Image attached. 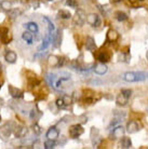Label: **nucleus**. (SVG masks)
Instances as JSON below:
<instances>
[{"label": "nucleus", "mask_w": 148, "mask_h": 149, "mask_svg": "<svg viewBox=\"0 0 148 149\" xmlns=\"http://www.w3.org/2000/svg\"><path fill=\"white\" fill-rule=\"evenodd\" d=\"M43 19H45V22L48 23L49 31H50V33H53V31H54V28H55V27H54V24H53V23H52L51 21H50V19L47 17V16H45V17H43Z\"/></svg>", "instance_id": "nucleus-30"}, {"label": "nucleus", "mask_w": 148, "mask_h": 149, "mask_svg": "<svg viewBox=\"0 0 148 149\" xmlns=\"http://www.w3.org/2000/svg\"><path fill=\"white\" fill-rule=\"evenodd\" d=\"M47 80H48L49 84L51 86H54V80H55V74H47Z\"/></svg>", "instance_id": "nucleus-29"}, {"label": "nucleus", "mask_w": 148, "mask_h": 149, "mask_svg": "<svg viewBox=\"0 0 148 149\" xmlns=\"http://www.w3.org/2000/svg\"><path fill=\"white\" fill-rule=\"evenodd\" d=\"M97 61H100L101 63H107L110 60V55L107 51H101L98 54L96 55Z\"/></svg>", "instance_id": "nucleus-8"}, {"label": "nucleus", "mask_w": 148, "mask_h": 149, "mask_svg": "<svg viewBox=\"0 0 148 149\" xmlns=\"http://www.w3.org/2000/svg\"><path fill=\"white\" fill-rule=\"evenodd\" d=\"M107 70H108V68H107V66L105 65V63H100V64H97V65L94 66V71H95L97 74H106Z\"/></svg>", "instance_id": "nucleus-11"}, {"label": "nucleus", "mask_w": 148, "mask_h": 149, "mask_svg": "<svg viewBox=\"0 0 148 149\" xmlns=\"http://www.w3.org/2000/svg\"><path fill=\"white\" fill-rule=\"evenodd\" d=\"M51 42H52V33L49 31V34L45 36V38L43 39V41H42V43L40 45V47L38 48V51H39V52H42V50H45Z\"/></svg>", "instance_id": "nucleus-6"}, {"label": "nucleus", "mask_w": 148, "mask_h": 149, "mask_svg": "<svg viewBox=\"0 0 148 149\" xmlns=\"http://www.w3.org/2000/svg\"><path fill=\"white\" fill-rule=\"evenodd\" d=\"M9 92L11 94L12 97H14V98H20V97H22V91L17 88H15V86H9Z\"/></svg>", "instance_id": "nucleus-15"}, {"label": "nucleus", "mask_w": 148, "mask_h": 149, "mask_svg": "<svg viewBox=\"0 0 148 149\" xmlns=\"http://www.w3.org/2000/svg\"><path fill=\"white\" fill-rule=\"evenodd\" d=\"M0 88H1V86H0Z\"/></svg>", "instance_id": "nucleus-41"}, {"label": "nucleus", "mask_w": 148, "mask_h": 149, "mask_svg": "<svg viewBox=\"0 0 148 149\" xmlns=\"http://www.w3.org/2000/svg\"><path fill=\"white\" fill-rule=\"evenodd\" d=\"M85 19H87V15H85L84 11L81 10V9H78L74 16V19H73L74 25H76V26H82L84 24Z\"/></svg>", "instance_id": "nucleus-1"}, {"label": "nucleus", "mask_w": 148, "mask_h": 149, "mask_svg": "<svg viewBox=\"0 0 148 149\" xmlns=\"http://www.w3.org/2000/svg\"><path fill=\"white\" fill-rule=\"evenodd\" d=\"M33 129H34V132H35V133H37V134H40L41 133V127L38 125L37 123H35V124H34Z\"/></svg>", "instance_id": "nucleus-33"}, {"label": "nucleus", "mask_w": 148, "mask_h": 149, "mask_svg": "<svg viewBox=\"0 0 148 149\" xmlns=\"http://www.w3.org/2000/svg\"><path fill=\"white\" fill-rule=\"evenodd\" d=\"M85 48L89 51H94L96 49V45H95V41L92 37H87L85 40Z\"/></svg>", "instance_id": "nucleus-14"}, {"label": "nucleus", "mask_w": 148, "mask_h": 149, "mask_svg": "<svg viewBox=\"0 0 148 149\" xmlns=\"http://www.w3.org/2000/svg\"><path fill=\"white\" fill-rule=\"evenodd\" d=\"M59 130L55 127H50L48 130V132H47V137H48V139H54L55 141L56 138L59 137Z\"/></svg>", "instance_id": "nucleus-9"}, {"label": "nucleus", "mask_w": 148, "mask_h": 149, "mask_svg": "<svg viewBox=\"0 0 148 149\" xmlns=\"http://www.w3.org/2000/svg\"><path fill=\"white\" fill-rule=\"evenodd\" d=\"M26 134H27V129H26V127H16V131H15L16 137H24Z\"/></svg>", "instance_id": "nucleus-22"}, {"label": "nucleus", "mask_w": 148, "mask_h": 149, "mask_svg": "<svg viewBox=\"0 0 148 149\" xmlns=\"http://www.w3.org/2000/svg\"><path fill=\"white\" fill-rule=\"evenodd\" d=\"M148 79L147 71H137L136 72V82L137 81H145Z\"/></svg>", "instance_id": "nucleus-21"}, {"label": "nucleus", "mask_w": 148, "mask_h": 149, "mask_svg": "<svg viewBox=\"0 0 148 149\" xmlns=\"http://www.w3.org/2000/svg\"><path fill=\"white\" fill-rule=\"evenodd\" d=\"M55 142H54V139H48V141H45V149H52L55 147Z\"/></svg>", "instance_id": "nucleus-28"}, {"label": "nucleus", "mask_w": 148, "mask_h": 149, "mask_svg": "<svg viewBox=\"0 0 148 149\" xmlns=\"http://www.w3.org/2000/svg\"><path fill=\"white\" fill-rule=\"evenodd\" d=\"M30 4H31V7H33L34 9H37V8L39 7V2H38V1H34V0H31V1H30Z\"/></svg>", "instance_id": "nucleus-37"}, {"label": "nucleus", "mask_w": 148, "mask_h": 149, "mask_svg": "<svg viewBox=\"0 0 148 149\" xmlns=\"http://www.w3.org/2000/svg\"><path fill=\"white\" fill-rule=\"evenodd\" d=\"M119 34L114 29H109L107 33V41H110V42H115V41L118 40Z\"/></svg>", "instance_id": "nucleus-16"}, {"label": "nucleus", "mask_w": 148, "mask_h": 149, "mask_svg": "<svg viewBox=\"0 0 148 149\" xmlns=\"http://www.w3.org/2000/svg\"><path fill=\"white\" fill-rule=\"evenodd\" d=\"M1 8L6 10V11H10L12 8V2L11 1H9V0H3V1H1V3H0Z\"/></svg>", "instance_id": "nucleus-27"}, {"label": "nucleus", "mask_w": 148, "mask_h": 149, "mask_svg": "<svg viewBox=\"0 0 148 149\" xmlns=\"http://www.w3.org/2000/svg\"><path fill=\"white\" fill-rule=\"evenodd\" d=\"M22 39L24 41H26L28 45H31L33 43V40H34V36L31 34V31H24L22 34Z\"/></svg>", "instance_id": "nucleus-18"}, {"label": "nucleus", "mask_w": 148, "mask_h": 149, "mask_svg": "<svg viewBox=\"0 0 148 149\" xmlns=\"http://www.w3.org/2000/svg\"><path fill=\"white\" fill-rule=\"evenodd\" d=\"M8 34H9V30H8V28L0 27V38H1V40L3 41V43H8L7 39H6V37L8 36Z\"/></svg>", "instance_id": "nucleus-26"}, {"label": "nucleus", "mask_w": 148, "mask_h": 149, "mask_svg": "<svg viewBox=\"0 0 148 149\" xmlns=\"http://www.w3.org/2000/svg\"><path fill=\"white\" fill-rule=\"evenodd\" d=\"M119 146H120V148H124V149L131 148L132 147V142H131L130 137H123L120 141V143H119Z\"/></svg>", "instance_id": "nucleus-17"}, {"label": "nucleus", "mask_w": 148, "mask_h": 149, "mask_svg": "<svg viewBox=\"0 0 148 149\" xmlns=\"http://www.w3.org/2000/svg\"><path fill=\"white\" fill-rule=\"evenodd\" d=\"M25 27H27V29L29 30V31H31V33H34V34H37L38 30H39L37 23H34V22H29L27 23V24H25Z\"/></svg>", "instance_id": "nucleus-19"}, {"label": "nucleus", "mask_w": 148, "mask_h": 149, "mask_svg": "<svg viewBox=\"0 0 148 149\" xmlns=\"http://www.w3.org/2000/svg\"><path fill=\"white\" fill-rule=\"evenodd\" d=\"M61 41H62V31H57V34L55 35V37L53 38V45L54 47H59L61 45Z\"/></svg>", "instance_id": "nucleus-25"}, {"label": "nucleus", "mask_w": 148, "mask_h": 149, "mask_svg": "<svg viewBox=\"0 0 148 149\" xmlns=\"http://www.w3.org/2000/svg\"><path fill=\"white\" fill-rule=\"evenodd\" d=\"M4 58L7 61L9 64H14L16 62V58H17V56H16V53L13 52V51H8L6 53V55H4Z\"/></svg>", "instance_id": "nucleus-13"}, {"label": "nucleus", "mask_w": 148, "mask_h": 149, "mask_svg": "<svg viewBox=\"0 0 148 149\" xmlns=\"http://www.w3.org/2000/svg\"><path fill=\"white\" fill-rule=\"evenodd\" d=\"M147 60H148V52H147Z\"/></svg>", "instance_id": "nucleus-40"}, {"label": "nucleus", "mask_w": 148, "mask_h": 149, "mask_svg": "<svg viewBox=\"0 0 148 149\" xmlns=\"http://www.w3.org/2000/svg\"><path fill=\"white\" fill-rule=\"evenodd\" d=\"M87 23L93 27H98L101 25V17L95 13H91L87 16Z\"/></svg>", "instance_id": "nucleus-3"}, {"label": "nucleus", "mask_w": 148, "mask_h": 149, "mask_svg": "<svg viewBox=\"0 0 148 149\" xmlns=\"http://www.w3.org/2000/svg\"><path fill=\"white\" fill-rule=\"evenodd\" d=\"M71 86V81L69 77H62L61 79H59L55 83V88L59 90H64Z\"/></svg>", "instance_id": "nucleus-2"}, {"label": "nucleus", "mask_w": 148, "mask_h": 149, "mask_svg": "<svg viewBox=\"0 0 148 149\" xmlns=\"http://www.w3.org/2000/svg\"><path fill=\"white\" fill-rule=\"evenodd\" d=\"M122 79L126 82H136V72H133V71L126 72L123 74Z\"/></svg>", "instance_id": "nucleus-12"}, {"label": "nucleus", "mask_w": 148, "mask_h": 149, "mask_svg": "<svg viewBox=\"0 0 148 149\" xmlns=\"http://www.w3.org/2000/svg\"><path fill=\"white\" fill-rule=\"evenodd\" d=\"M124 132H126V130H124V127H121V125H119V127H116L115 129H114V131H112V134H111V136L112 137L111 138H120L122 137L123 135H124Z\"/></svg>", "instance_id": "nucleus-7"}, {"label": "nucleus", "mask_w": 148, "mask_h": 149, "mask_svg": "<svg viewBox=\"0 0 148 149\" xmlns=\"http://www.w3.org/2000/svg\"><path fill=\"white\" fill-rule=\"evenodd\" d=\"M121 93H122L126 97L130 98V97H131V94H132V91H131V90H122Z\"/></svg>", "instance_id": "nucleus-34"}, {"label": "nucleus", "mask_w": 148, "mask_h": 149, "mask_svg": "<svg viewBox=\"0 0 148 149\" xmlns=\"http://www.w3.org/2000/svg\"><path fill=\"white\" fill-rule=\"evenodd\" d=\"M115 17H116V19H117V21H119V22H123V21L128 19V15H126L124 12L117 11L115 13Z\"/></svg>", "instance_id": "nucleus-23"}, {"label": "nucleus", "mask_w": 148, "mask_h": 149, "mask_svg": "<svg viewBox=\"0 0 148 149\" xmlns=\"http://www.w3.org/2000/svg\"><path fill=\"white\" fill-rule=\"evenodd\" d=\"M30 118H31V119H37L38 118V116H37V110H35V109H34V110H31V111H30Z\"/></svg>", "instance_id": "nucleus-35"}, {"label": "nucleus", "mask_w": 148, "mask_h": 149, "mask_svg": "<svg viewBox=\"0 0 148 149\" xmlns=\"http://www.w3.org/2000/svg\"><path fill=\"white\" fill-rule=\"evenodd\" d=\"M128 101H129V98L124 96L121 92H120V94L117 96V104L120 105V106H126V103H128Z\"/></svg>", "instance_id": "nucleus-20"}, {"label": "nucleus", "mask_w": 148, "mask_h": 149, "mask_svg": "<svg viewBox=\"0 0 148 149\" xmlns=\"http://www.w3.org/2000/svg\"><path fill=\"white\" fill-rule=\"evenodd\" d=\"M62 98H63V102L65 106H68V105H71V103H73V98H71L69 95H64Z\"/></svg>", "instance_id": "nucleus-31"}, {"label": "nucleus", "mask_w": 148, "mask_h": 149, "mask_svg": "<svg viewBox=\"0 0 148 149\" xmlns=\"http://www.w3.org/2000/svg\"><path fill=\"white\" fill-rule=\"evenodd\" d=\"M57 16L63 19H68L71 17V12L67 11V10H61V11H59V13H57Z\"/></svg>", "instance_id": "nucleus-24"}, {"label": "nucleus", "mask_w": 148, "mask_h": 149, "mask_svg": "<svg viewBox=\"0 0 148 149\" xmlns=\"http://www.w3.org/2000/svg\"><path fill=\"white\" fill-rule=\"evenodd\" d=\"M129 2L132 4H135L136 2H138V0H129Z\"/></svg>", "instance_id": "nucleus-38"}, {"label": "nucleus", "mask_w": 148, "mask_h": 149, "mask_svg": "<svg viewBox=\"0 0 148 149\" xmlns=\"http://www.w3.org/2000/svg\"><path fill=\"white\" fill-rule=\"evenodd\" d=\"M140 127H141V124L137 122V121H135V120H132V121L128 122V124H126V131H128V133H130V134L140 131L141 130Z\"/></svg>", "instance_id": "nucleus-5"}, {"label": "nucleus", "mask_w": 148, "mask_h": 149, "mask_svg": "<svg viewBox=\"0 0 148 149\" xmlns=\"http://www.w3.org/2000/svg\"><path fill=\"white\" fill-rule=\"evenodd\" d=\"M56 106H57V107H64V106H65L63 102V98H59V100L56 101Z\"/></svg>", "instance_id": "nucleus-36"}, {"label": "nucleus", "mask_w": 148, "mask_h": 149, "mask_svg": "<svg viewBox=\"0 0 148 149\" xmlns=\"http://www.w3.org/2000/svg\"><path fill=\"white\" fill-rule=\"evenodd\" d=\"M59 56L56 55H50L48 57V64L49 66H51V67H59Z\"/></svg>", "instance_id": "nucleus-10"}, {"label": "nucleus", "mask_w": 148, "mask_h": 149, "mask_svg": "<svg viewBox=\"0 0 148 149\" xmlns=\"http://www.w3.org/2000/svg\"><path fill=\"white\" fill-rule=\"evenodd\" d=\"M111 1H112V2H116V3H117V2H120V1H122V0H111Z\"/></svg>", "instance_id": "nucleus-39"}, {"label": "nucleus", "mask_w": 148, "mask_h": 149, "mask_svg": "<svg viewBox=\"0 0 148 149\" xmlns=\"http://www.w3.org/2000/svg\"><path fill=\"white\" fill-rule=\"evenodd\" d=\"M65 4H66V6H68V7L75 8L76 6H77V1H76V0H66Z\"/></svg>", "instance_id": "nucleus-32"}, {"label": "nucleus", "mask_w": 148, "mask_h": 149, "mask_svg": "<svg viewBox=\"0 0 148 149\" xmlns=\"http://www.w3.org/2000/svg\"><path fill=\"white\" fill-rule=\"evenodd\" d=\"M81 134H83V127L80 124H75L69 127V135L73 138L79 137Z\"/></svg>", "instance_id": "nucleus-4"}]
</instances>
